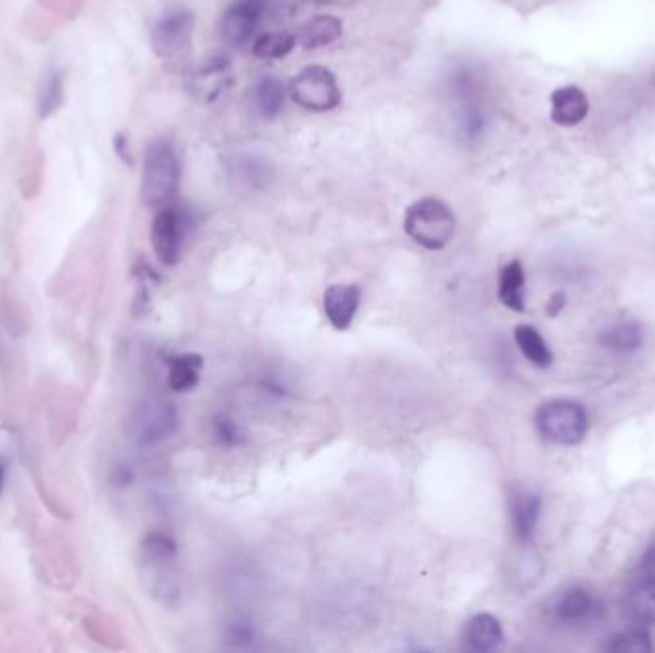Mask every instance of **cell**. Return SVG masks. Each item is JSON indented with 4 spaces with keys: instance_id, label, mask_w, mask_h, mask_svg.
<instances>
[{
    "instance_id": "9a60e30c",
    "label": "cell",
    "mask_w": 655,
    "mask_h": 653,
    "mask_svg": "<svg viewBox=\"0 0 655 653\" xmlns=\"http://www.w3.org/2000/svg\"><path fill=\"white\" fill-rule=\"evenodd\" d=\"M543 500L533 491H518L510 498V521L514 535L520 542H529L541 519Z\"/></svg>"
},
{
    "instance_id": "4fadbf2b",
    "label": "cell",
    "mask_w": 655,
    "mask_h": 653,
    "mask_svg": "<svg viewBox=\"0 0 655 653\" xmlns=\"http://www.w3.org/2000/svg\"><path fill=\"white\" fill-rule=\"evenodd\" d=\"M587 94L575 85L560 87L550 94V119L560 127H575L587 119Z\"/></svg>"
},
{
    "instance_id": "ffe728a7",
    "label": "cell",
    "mask_w": 655,
    "mask_h": 653,
    "mask_svg": "<svg viewBox=\"0 0 655 653\" xmlns=\"http://www.w3.org/2000/svg\"><path fill=\"white\" fill-rule=\"evenodd\" d=\"M625 609L631 619L638 623L654 625L655 623V577H646L638 585H634L627 598Z\"/></svg>"
},
{
    "instance_id": "8fae6325",
    "label": "cell",
    "mask_w": 655,
    "mask_h": 653,
    "mask_svg": "<svg viewBox=\"0 0 655 653\" xmlns=\"http://www.w3.org/2000/svg\"><path fill=\"white\" fill-rule=\"evenodd\" d=\"M554 617L567 627H581L585 623H592L600 615V604L596 598L581 586L567 588L564 594L554 604Z\"/></svg>"
},
{
    "instance_id": "5b68a950",
    "label": "cell",
    "mask_w": 655,
    "mask_h": 653,
    "mask_svg": "<svg viewBox=\"0 0 655 653\" xmlns=\"http://www.w3.org/2000/svg\"><path fill=\"white\" fill-rule=\"evenodd\" d=\"M290 94L295 104L307 112H330L341 104L336 75L322 66L301 69L290 83Z\"/></svg>"
},
{
    "instance_id": "6da1fadb",
    "label": "cell",
    "mask_w": 655,
    "mask_h": 653,
    "mask_svg": "<svg viewBox=\"0 0 655 653\" xmlns=\"http://www.w3.org/2000/svg\"><path fill=\"white\" fill-rule=\"evenodd\" d=\"M181 182V161L169 140L158 138L148 144L140 198L148 207H163L173 202Z\"/></svg>"
},
{
    "instance_id": "d6986e66",
    "label": "cell",
    "mask_w": 655,
    "mask_h": 653,
    "mask_svg": "<svg viewBox=\"0 0 655 653\" xmlns=\"http://www.w3.org/2000/svg\"><path fill=\"white\" fill-rule=\"evenodd\" d=\"M204 359L196 353L179 355L169 362V387L177 393L192 391L202 378Z\"/></svg>"
},
{
    "instance_id": "30bf717a",
    "label": "cell",
    "mask_w": 655,
    "mask_h": 653,
    "mask_svg": "<svg viewBox=\"0 0 655 653\" xmlns=\"http://www.w3.org/2000/svg\"><path fill=\"white\" fill-rule=\"evenodd\" d=\"M263 14L259 0H240L230 6L221 20V35L230 46H242L251 41Z\"/></svg>"
},
{
    "instance_id": "5bb4252c",
    "label": "cell",
    "mask_w": 655,
    "mask_h": 653,
    "mask_svg": "<svg viewBox=\"0 0 655 653\" xmlns=\"http://www.w3.org/2000/svg\"><path fill=\"white\" fill-rule=\"evenodd\" d=\"M504 640L502 625L491 613H477L468 619L462 632L464 648L475 653H487L497 650Z\"/></svg>"
},
{
    "instance_id": "44dd1931",
    "label": "cell",
    "mask_w": 655,
    "mask_h": 653,
    "mask_svg": "<svg viewBox=\"0 0 655 653\" xmlns=\"http://www.w3.org/2000/svg\"><path fill=\"white\" fill-rule=\"evenodd\" d=\"M600 341L606 349H610L611 353L629 355L642 347L644 332L636 322H619L611 326L610 330H606L600 336Z\"/></svg>"
},
{
    "instance_id": "7c38bea8",
    "label": "cell",
    "mask_w": 655,
    "mask_h": 653,
    "mask_svg": "<svg viewBox=\"0 0 655 653\" xmlns=\"http://www.w3.org/2000/svg\"><path fill=\"white\" fill-rule=\"evenodd\" d=\"M359 305H361L359 286L336 284V286H330L324 293V313L330 320V324L339 332H345L351 328L357 311H359Z\"/></svg>"
},
{
    "instance_id": "f1b7e54d",
    "label": "cell",
    "mask_w": 655,
    "mask_h": 653,
    "mask_svg": "<svg viewBox=\"0 0 655 653\" xmlns=\"http://www.w3.org/2000/svg\"><path fill=\"white\" fill-rule=\"evenodd\" d=\"M565 305V295L564 293H556V295H552V299H550V305H548V315L556 316L562 309H564Z\"/></svg>"
},
{
    "instance_id": "484cf974",
    "label": "cell",
    "mask_w": 655,
    "mask_h": 653,
    "mask_svg": "<svg viewBox=\"0 0 655 653\" xmlns=\"http://www.w3.org/2000/svg\"><path fill=\"white\" fill-rule=\"evenodd\" d=\"M215 435L221 443L225 445H236L240 441V428L232 422V420H226V418H221L215 422Z\"/></svg>"
},
{
    "instance_id": "8992f818",
    "label": "cell",
    "mask_w": 655,
    "mask_h": 653,
    "mask_svg": "<svg viewBox=\"0 0 655 653\" xmlns=\"http://www.w3.org/2000/svg\"><path fill=\"white\" fill-rule=\"evenodd\" d=\"M194 23V14L186 8H169L159 14L158 20L152 25L150 41L161 60H181L192 45Z\"/></svg>"
},
{
    "instance_id": "4316f807",
    "label": "cell",
    "mask_w": 655,
    "mask_h": 653,
    "mask_svg": "<svg viewBox=\"0 0 655 653\" xmlns=\"http://www.w3.org/2000/svg\"><path fill=\"white\" fill-rule=\"evenodd\" d=\"M640 571L646 577H655V544H652L640 558Z\"/></svg>"
},
{
    "instance_id": "7a4b0ae2",
    "label": "cell",
    "mask_w": 655,
    "mask_h": 653,
    "mask_svg": "<svg viewBox=\"0 0 655 653\" xmlns=\"http://www.w3.org/2000/svg\"><path fill=\"white\" fill-rule=\"evenodd\" d=\"M142 579L161 602H173L179 596L177 542L169 535L152 533L140 546Z\"/></svg>"
},
{
    "instance_id": "ac0fdd59",
    "label": "cell",
    "mask_w": 655,
    "mask_h": 653,
    "mask_svg": "<svg viewBox=\"0 0 655 653\" xmlns=\"http://www.w3.org/2000/svg\"><path fill=\"white\" fill-rule=\"evenodd\" d=\"M498 297L508 309L523 313L525 311V271L520 261H512L500 271Z\"/></svg>"
},
{
    "instance_id": "7402d4cb",
    "label": "cell",
    "mask_w": 655,
    "mask_h": 653,
    "mask_svg": "<svg viewBox=\"0 0 655 653\" xmlns=\"http://www.w3.org/2000/svg\"><path fill=\"white\" fill-rule=\"evenodd\" d=\"M514 338H516L523 357L531 364H535L537 368H548L554 361L550 347L546 345L543 336L537 332V328L521 324L516 328Z\"/></svg>"
},
{
    "instance_id": "f546056e",
    "label": "cell",
    "mask_w": 655,
    "mask_h": 653,
    "mask_svg": "<svg viewBox=\"0 0 655 653\" xmlns=\"http://www.w3.org/2000/svg\"><path fill=\"white\" fill-rule=\"evenodd\" d=\"M4 477H6V468H4V464L0 462V495H2V487H4Z\"/></svg>"
},
{
    "instance_id": "277c9868",
    "label": "cell",
    "mask_w": 655,
    "mask_h": 653,
    "mask_svg": "<svg viewBox=\"0 0 655 653\" xmlns=\"http://www.w3.org/2000/svg\"><path fill=\"white\" fill-rule=\"evenodd\" d=\"M535 428L554 445H579L588 431L587 412L573 401H548L535 414Z\"/></svg>"
},
{
    "instance_id": "e0dca14e",
    "label": "cell",
    "mask_w": 655,
    "mask_h": 653,
    "mask_svg": "<svg viewBox=\"0 0 655 653\" xmlns=\"http://www.w3.org/2000/svg\"><path fill=\"white\" fill-rule=\"evenodd\" d=\"M343 33V23L336 16H317L313 20L305 23L297 35V43L307 48L315 50L320 46L332 45L336 43Z\"/></svg>"
},
{
    "instance_id": "3957f363",
    "label": "cell",
    "mask_w": 655,
    "mask_h": 653,
    "mask_svg": "<svg viewBox=\"0 0 655 653\" xmlns=\"http://www.w3.org/2000/svg\"><path fill=\"white\" fill-rule=\"evenodd\" d=\"M456 228L451 207L437 198H422L405 213V232L412 242L430 251L447 248Z\"/></svg>"
},
{
    "instance_id": "9c48e42d",
    "label": "cell",
    "mask_w": 655,
    "mask_h": 653,
    "mask_svg": "<svg viewBox=\"0 0 655 653\" xmlns=\"http://www.w3.org/2000/svg\"><path fill=\"white\" fill-rule=\"evenodd\" d=\"M232 85V71L226 58H213L192 69L186 79V89L200 102H213Z\"/></svg>"
},
{
    "instance_id": "52a82bcc",
    "label": "cell",
    "mask_w": 655,
    "mask_h": 653,
    "mask_svg": "<svg viewBox=\"0 0 655 653\" xmlns=\"http://www.w3.org/2000/svg\"><path fill=\"white\" fill-rule=\"evenodd\" d=\"M179 426L177 408L167 401H144L129 418V435L140 447H152L165 441Z\"/></svg>"
},
{
    "instance_id": "cb8c5ba5",
    "label": "cell",
    "mask_w": 655,
    "mask_h": 653,
    "mask_svg": "<svg viewBox=\"0 0 655 653\" xmlns=\"http://www.w3.org/2000/svg\"><path fill=\"white\" fill-rule=\"evenodd\" d=\"M297 43V37L286 31L263 33L253 43V54L261 60H280L286 58Z\"/></svg>"
},
{
    "instance_id": "603a6c76",
    "label": "cell",
    "mask_w": 655,
    "mask_h": 653,
    "mask_svg": "<svg viewBox=\"0 0 655 653\" xmlns=\"http://www.w3.org/2000/svg\"><path fill=\"white\" fill-rule=\"evenodd\" d=\"M253 106L263 119H274L284 108V85L276 77H263L253 91Z\"/></svg>"
},
{
    "instance_id": "d4e9b609",
    "label": "cell",
    "mask_w": 655,
    "mask_h": 653,
    "mask_svg": "<svg viewBox=\"0 0 655 653\" xmlns=\"http://www.w3.org/2000/svg\"><path fill=\"white\" fill-rule=\"evenodd\" d=\"M654 650L650 636L644 631H625L615 634L608 642V652L650 653Z\"/></svg>"
},
{
    "instance_id": "83f0119b",
    "label": "cell",
    "mask_w": 655,
    "mask_h": 653,
    "mask_svg": "<svg viewBox=\"0 0 655 653\" xmlns=\"http://www.w3.org/2000/svg\"><path fill=\"white\" fill-rule=\"evenodd\" d=\"M113 144H115V152L119 154V158L123 159L125 163H129V165H131V152H129V146H127V140H125V136H115Z\"/></svg>"
},
{
    "instance_id": "ba28073f",
    "label": "cell",
    "mask_w": 655,
    "mask_h": 653,
    "mask_svg": "<svg viewBox=\"0 0 655 653\" xmlns=\"http://www.w3.org/2000/svg\"><path fill=\"white\" fill-rule=\"evenodd\" d=\"M186 232H188V217L182 209L171 203L159 207L152 223L150 240L156 257L163 265L173 267L179 263Z\"/></svg>"
},
{
    "instance_id": "2e32d148",
    "label": "cell",
    "mask_w": 655,
    "mask_h": 653,
    "mask_svg": "<svg viewBox=\"0 0 655 653\" xmlns=\"http://www.w3.org/2000/svg\"><path fill=\"white\" fill-rule=\"evenodd\" d=\"M66 102V71L50 68L46 71L39 91H37V115L41 119H50L62 110Z\"/></svg>"
}]
</instances>
